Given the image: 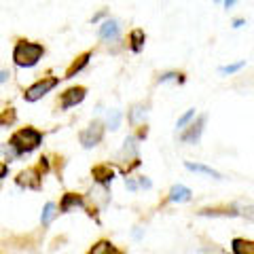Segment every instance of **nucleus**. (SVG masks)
Instances as JSON below:
<instances>
[{
    "instance_id": "f257e3e1",
    "label": "nucleus",
    "mask_w": 254,
    "mask_h": 254,
    "mask_svg": "<svg viewBox=\"0 0 254 254\" xmlns=\"http://www.w3.org/2000/svg\"><path fill=\"white\" fill-rule=\"evenodd\" d=\"M45 55V47L32 41H17L13 47V64L17 68H34Z\"/></svg>"
},
{
    "instance_id": "f03ea898",
    "label": "nucleus",
    "mask_w": 254,
    "mask_h": 254,
    "mask_svg": "<svg viewBox=\"0 0 254 254\" xmlns=\"http://www.w3.org/2000/svg\"><path fill=\"white\" fill-rule=\"evenodd\" d=\"M43 142V133L34 129V127H23V129L15 131L11 140H9V148L13 150V157H19V155H26L32 153L34 148L41 146Z\"/></svg>"
},
{
    "instance_id": "7ed1b4c3",
    "label": "nucleus",
    "mask_w": 254,
    "mask_h": 254,
    "mask_svg": "<svg viewBox=\"0 0 254 254\" xmlns=\"http://www.w3.org/2000/svg\"><path fill=\"white\" fill-rule=\"evenodd\" d=\"M60 85V78L58 76H43L41 81H36L34 85H30L26 91H23V100L26 102H38L41 98H45L51 89Z\"/></svg>"
},
{
    "instance_id": "20e7f679",
    "label": "nucleus",
    "mask_w": 254,
    "mask_h": 254,
    "mask_svg": "<svg viewBox=\"0 0 254 254\" xmlns=\"http://www.w3.org/2000/svg\"><path fill=\"white\" fill-rule=\"evenodd\" d=\"M102 138H104V123H100V121H93L89 127H85V129L81 131V136H78L83 148L98 146L102 142Z\"/></svg>"
},
{
    "instance_id": "39448f33",
    "label": "nucleus",
    "mask_w": 254,
    "mask_h": 254,
    "mask_svg": "<svg viewBox=\"0 0 254 254\" xmlns=\"http://www.w3.org/2000/svg\"><path fill=\"white\" fill-rule=\"evenodd\" d=\"M15 182H17V187L26 189V190H38L43 187V174L38 172L36 168H30V170L19 172L17 178H15Z\"/></svg>"
},
{
    "instance_id": "423d86ee",
    "label": "nucleus",
    "mask_w": 254,
    "mask_h": 254,
    "mask_svg": "<svg viewBox=\"0 0 254 254\" xmlns=\"http://www.w3.org/2000/svg\"><path fill=\"white\" fill-rule=\"evenodd\" d=\"M85 95H87V87H83V85L70 87V89H66V91L62 93V98H60V108H62V110L74 108L76 104H81V102L85 100Z\"/></svg>"
},
{
    "instance_id": "0eeeda50",
    "label": "nucleus",
    "mask_w": 254,
    "mask_h": 254,
    "mask_svg": "<svg viewBox=\"0 0 254 254\" xmlns=\"http://www.w3.org/2000/svg\"><path fill=\"white\" fill-rule=\"evenodd\" d=\"M98 36H100V41H104V43H115V41H119V36H121V21L108 17V19L100 26Z\"/></svg>"
},
{
    "instance_id": "6e6552de",
    "label": "nucleus",
    "mask_w": 254,
    "mask_h": 254,
    "mask_svg": "<svg viewBox=\"0 0 254 254\" xmlns=\"http://www.w3.org/2000/svg\"><path fill=\"white\" fill-rule=\"evenodd\" d=\"M205 115H201L193 125H189V129L187 131H182L180 133V140L182 142H189V144H197V142L201 140V133H203V125H205Z\"/></svg>"
},
{
    "instance_id": "1a4fd4ad",
    "label": "nucleus",
    "mask_w": 254,
    "mask_h": 254,
    "mask_svg": "<svg viewBox=\"0 0 254 254\" xmlns=\"http://www.w3.org/2000/svg\"><path fill=\"white\" fill-rule=\"evenodd\" d=\"M74 208H83V210H89L87 208V203L83 199V195H76V193H66L62 197V203H60V212L62 214H68L70 210Z\"/></svg>"
},
{
    "instance_id": "9d476101",
    "label": "nucleus",
    "mask_w": 254,
    "mask_h": 254,
    "mask_svg": "<svg viewBox=\"0 0 254 254\" xmlns=\"http://www.w3.org/2000/svg\"><path fill=\"white\" fill-rule=\"evenodd\" d=\"M91 176H93V180L98 182V185H110L113 182V178H115V170L110 168V165H106V163H102V165H95V168L91 170Z\"/></svg>"
},
{
    "instance_id": "9b49d317",
    "label": "nucleus",
    "mask_w": 254,
    "mask_h": 254,
    "mask_svg": "<svg viewBox=\"0 0 254 254\" xmlns=\"http://www.w3.org/2000/svg\"><path fill=\"white\" fill-rule=\"evenodd\" d=\"M93 58V53L91 51H85V53H81L78 55V58L70 64V66L66 68V74H64V78H74L78 72H81V70L87 66V64H89V60Z\"/></svg>"
},
{
    "instance_id": "f8f14e48",
    "label": "nucleus",
    "mask_w": 254,
    "mask_h": 254,
    "mask_svg": "<svg viewBox=\"0 0 254 254\" xmlns=\"http://www.w3.org/2000/svg\"><path fill=\"white\" fill-rule=\"evenodd\" d=\"M129 49L133 51V53H140L142 49H144V45H146V34H144V30L142 28H133L131 32H129Z\"/></svg>"
},
{
    "instance_id": "ddd939ff",
    "label": "nucleus",
    "mask_w": 254,
    "mask_h": 254,
    "mask_svg": "<svg viewBox=\"0 0 254 254\" xmlns=\"http://www.w3.org/2000/svg\"><path fill=\"white\" fill-rule=\"evenodd\" d=\"M190 189H187L185 185H174L172 187V190H170V201H174V203H185V201H189L190 199Z\"/></svg>"
},
{
    "instance_id": "4468645a",
    "label": "nucleus",
    "mask_w": 254,
    "mask_h": 254,
    "mask_svg": "<svg viewBox=\"0 0 254 254\" xmlns=\"http://www.w3.org/2000/svg\"><path fill=\"white\" fill-rule=\"evenodd\" d=\"M89 254H125L123 250H119L117 246L113 242H108V240H102L93 246V248L89 250Z\"/></svg>"
},
{
    "instance_id": "2eb2a0df",
    "label": "nucleus",
    "mask_w": 254,
    "mask_h": 254,
    "mask_svg": "<svg viewBox=\"0 0 254 254\" xmlns=\"http://www.w3.org/2000/svg\"><path fill=\"white\" fill-rule=\"evenodd\" d=\"M185 168H187L189 172H197V174H203V176H210V178H216V180L222 178V174H220V172L208 168V165H201V163H190V161H187V163H185Z\"/></svg>"
},
{
    "instance_id": "dca6fc26",
    "label": "nucleus",
    "mask_w": 254,
    "mask_h": 254,
    "mask_svg": "<svg viewBox=\"0 0 254 254\" xmlns=\"http://www.w3.org/2000/svg\"><path fill=\"white\" fill-rule=\"evenodd\" d=\"M231 250H233V254H254V242L235 237L231 242Z\"/></svg>"
},
{
    "instance_id": "f3484780",
    "label": "nucleus",
    "mask_w": 254,
    "mask_h": 254,
    "mask_svg": "<svg viewBox=\"0 0 254 254\" xmlns=\"http://www.w3.org/2000/svg\"><path fill=\"white\" fill-rule=\"evenodd\" d=\"M58 208H55V203L53 201H47V205L43 208V214H41V222H43V227H49L51 222H53V218H55V212Z\"/></svg>"
},
{
    "instance_id": "a211bd4d",
    "label": "nucleus",
    "mask_w": 254,
    "mask_h": 254,
    "mask_svg": "<svg viewBox=\"0 0 254 254\" xmlns=\"http://www.w3.org/2000/svg\"><path fill=\"white\" fill-rule=\"evenodd\" d=\"M170 81H174V83H185V74H182V72H176V70H170V72L159 74V78H157V83H159V85L170 83Z\"/></svg>"
},
{
    "instance_id": "6ab92c4d",
    "label": "nucleus",
    "mask_w": 254,
    "mask_h": 254,
    "mask_svg": "<svg viewBox=\"0 0 254 254\" xmlns=\"http://www.w3.org/2000/svg\"><path fill=\"white\" fill-rule=\"evenodd\" d=\"M121 110H108V115H106V125H108V129H119V125H121Z\"/></svg>"
},
{
    "instance_id": "aec40b11",
    "label": "nucleus",
    "mask_w": 254,
    "mask_h": 254,
    "mask_svg": "<svg viewBox=\"0 0 254 254\" xmlns=\"http://www.w3.org/2000/svg\"><path fill=\"white\" fill-rule=\"evenodd\" d=\"M138 138L136 136H127L123 142V155H131V157H138Z\"/></svg>"
},
{
    "instance_id": "412c9836",
    "label": "nucleus",
    "mask_w": 254,
    "mask_h": 254,
    "mask_svg": "<svg viewBox=\"0 0 254 254\" xmlns=\"http://www.w3.org/2000/svg\"><path fill=\"white\" fill-rule=\"evenodd\" d=\"M146 106H142V104H138V106H133L131 110H129V123H140V121H144L146 119Z\"/></svg>"
},
{
    "instance_id": "4be33fe9",
    "label": "nucleus",
    "mask_w": 254,
    "mask_h": 254,
    "mask_svg": "<svg viewBox=\"0 0 254 254\" xmlns=\"http://www.w3.org/2000/svg\"><path fill=\"white\" fill-rule=\"evenodd\" d=\"M244 66H246V60L235 62V64H227V66H220V68H218V72H220V74H235L237 70H242Z\"/></svg>"
},
{
    "instance_id": "5701e85b",
    "label": "nucleus",
    "mask_w": 254,
    "mask_h": 254,
    "mask_svg": "<svg viewBox=\"0 0 254 254\" xmlns=\"http://www.w3.org/2000/svg\"><path fill=\"white\" fill-rule=\"evenodd\" d=\"M201 216H237L235 210H201Z\"/></svg>"
},
{
    "instance_id": "b1692460",
    "label": "nucleus",
    "mask_w": 254,
    "mask_h": 254,
    "mask_svg": "<svg viewBox=\"0 0 254 254\" xmlns=\"http://www.w3.org/2000/svg\"><path fill=\"white\" fill-rule=\"evenodd\" d=\"M15 119H17V113H15V108H6L2 117H0V125H13Z\"/></svg>"
},
{
    "instance_id": "393cba45",
    "label": "nucleus",
    "mask_w": 254,
    "mask_h": 254,
    "mask_svg": "<svg viewBox=\"0 0 254 254\" xmlns=\"http://www.w3.org/2000/svg\"><path fill=\"white\" fill-rule=\"evenodd\" d=\"M193 117H195V108H189L187 113L182 115V117L178 119V121H176V127H178V129H182V127H185L187 123H190V121H193Z\"/></svg>"
},
{
    "instance_id": "a878e982",
    "label": "nucleus",
    "mask_w": 254,
    "mask_h": 254,
    "mask_svg": "<svg viewBox=\"0 0 254 254\" xmlns=\"http://www.w3.org/2000/svg\"><path fill=\"white\" fill-rule=\"evenodd\" d=\"M104 17H108V9H102V11L95 13L93 17H91V23H98L100 19H104Z\"/></svg>"
},
{
    "instance_id": "bb28decb",
    "label": "nucleus",
    "mask_w": 254,
    "mask_h": 254,
    "mask_svg": "<svg viewBox=\"0 0 254 254\" xmlns=\"http://www.w3.org/2000/svg\"><path fill=\"white\" fill-rule=\"evenodd\" d=\"M38 172H49V159L47 157H41V163H38Z\"/></svg>"
},
{
    "instance_id": "cd10ccee",
    "label": "nucleus",
    "mask_w": 254,
    "mask_h": 254,
    "mask_svg": "<svg viewBox=\"0 0 254 254\" xmlns=\"http://www.w3.org/2000/svg\"><path fill=\"white\" fill-rule=\"evenodd\" d=\"M6 174H9V163H0V180L6 178Z\"/></svg>"
},
{
    "instance_id": "c85d7f7f",
    "label": "nucleus",
    "mask_w": 254,
    "mask_h": 254,
    "mask_svg": "<svg viewBox=\"0 0 254 254\" xmlns=\"http://www.w3.org/2000/svg\"><path fill=\"white\" fill-rule=\"evenodd\" d=\"M244 26H246V19H242V17L233 19V28H235V30H240V28H244Z\"/></svg>"
},
{
    "instance_id": "c756f323",
    "label": "nucleus",
    "mask_w": 254,
    "mask_h": 254,
    "mask_svg": "<svg viewBox=\"0 0 254 254\" xmlns=\"http://www.w3.org/2000/svg\"><path fill=\"white\" fill-rule=\"evenodd\" d=\"M9 76H11L9 70H0V83H6L9 81Z\"/></svg>"
},
{
    "instance_id": "7c9ffc66",
    "label": "nucleus",
    "mask_w": 254,
    "mask_h": 254,
    "mask_svg": "<svg viewBox=\"0 0 254 254\" xmlns=\"http://www.w3.org/2000/svg\"><path fill=\"white\" fill-rule=\"evenodd\" d=\"M240 2V0H222V4H225V9L229 11V9H233V6Z\"/></svg>"
},
{
    "instance_id": "2f4dec72",
    "label": "nucleus",
    "mask_w": 254,
    "mask_h": 254,
    "mask_svg": "<svg viewBox=\"0 0 254 254\" xmlns=\"http://www.w3.org/2000/svg\"><path fill=\"white\" fill-rule=\"evenodd\" d=\"M140 187L142 189H150V187H153V182H150L148 178H140Z\"/></svg>"
},
{
    "instance_id": "473e14b6",
    "label": "nucleus",
    "mask_w": 254,
    "mask_h": 254,
    "mask_svg": "<svg viewBox=\"0 0 254 254\" xmlns=\"http://www.w3.org/2000/svg\"><path fill=\"white\" fill-rule=\"evenodd\" d=\"M125 185H127V189H129V190H138V185H136L133 180H129V178L125 180Z\"/></svg>"
},
{
    "instance_id": "72a5a7b5",
    "label": "nucleus",
    "mask_w": 254,
    "mask_h": 254,
    "mask_svg": "<svg viewBox=\"0 0 254 254\" xmlns=\"http://www.w3.org/2000/svg\"><path fill=\"white\" fill-rule=\"evenodd\" d=\"M148 136V129H146V125H142V129L138 131V140H142V138H146Z\"/></svg>"
},
{
    "instance_id": "f704fd0d",
    "label": "nucleus",
    "mask_w": 254,
    "mask_h": 254,
    "mask_svg": "<svg viewBox=\"0 0 254 254\" xmlns=\"http://www.w3.org/2000/svg\"><path fill=\"white\" fill-rule=\"evenodd\" d=\"M140 237H142V229L136 227V231H133V240H140Z\"/></svg>"
},
{
    "instance_id": "c9c22d12",
    "label": "nucleus",
    "mask_w": 254,
    "mask_h": 254,
    "mask_svg": "<svg viewBox=\"0 0 254 254\" xmlns=\"http://www.w3.org/2000/svg\"><path fill=\"white\" fill-rule=\"evenodd\" d=\"M214 2H222V0H214Z\"/></svg>"
}]
</instances>
